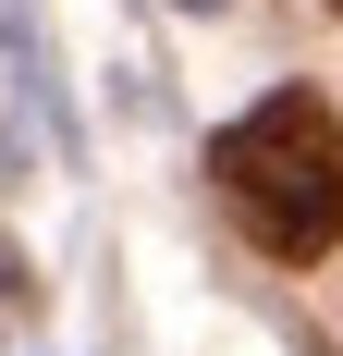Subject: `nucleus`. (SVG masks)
<instances>
[{
	"mask_svg": "<svg viewBox=\"0 0 343 356\" xmlns=\"http://www.w3.org/2000/svg\"><path fill=\"white\" fill-rule=\"evenodd\" d=\"M208 184H221V209H233L270 258H294V270L331 258L343 246V123H331V99L270 86L245 123L208 136Z\"/></svg>",
	"mask_w": 343,
	"mask_h": 356,
	"instance_id": "f257e3e1",
	"label": "nucleus"
},
{
	"mask_svg": "<svg viewBox=\"0 0 343 356\" xmlns=\"http://www.w3.org/2000/svg\"><path fill=\"white\" fill-rule=\"evenodd\" d=\"M0 307H37V270H25L12 246H0Z\"/></svg>",
	"mask_w": 343,
	"mask_h": 356,
	"instance_id": "f03ea898",
	"label": "nucleus"
},
{
	"mask_svg": "<svg viewBox=\"0 0 343 356\" xmlns=\"http://www.w3.org/2000/svg\"><path fill=\"white\" fill-rule=\"evenodd\" d=\"M331 13H343V0H331Z\"/></svg>",
	"mask_w": 343,
	"mask_h": 356,
	"instance_id": "7ed1b4c3",
	"label": "nucleus"
}]
</instances>
